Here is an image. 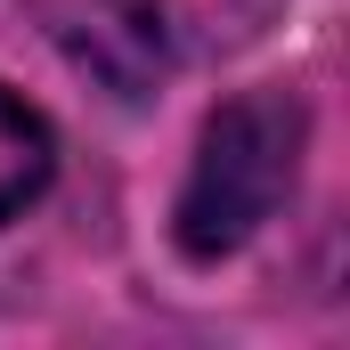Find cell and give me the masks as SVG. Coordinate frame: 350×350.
Listing matches in <instances>:
<instances>
[{"label":"cell","instance_id":"6da1fadb","mask_svg":"<svg viewBox=\"0 0 350 350\" xmlns=\"http://www.w3.org/2000/svg\"><path fill=\"white\" fill-rule=\"evenodd\" d=\"M301 139H310V114H301L293 90H245V98H228L204 122L196 172H187V196H179V253L187 261L237 253L285 204V187L301 172Z\"/></svg>","mask_w":350,"mask_h":350},{"label":"cell","instance_id":"7a4b0ae2","mask_svg":"<svg viewBox=\"0 0 350 350\" xmlns=\"http://www.w3.org/2000/svg\"><path fill=\"white\" fill-rule=\"evenodd\" d=\"M49 163H57L49 122H41L16 90H0V220H16V212L49 187Z\"/></svg>","mask_w":350,"mask_h":350}]
</instances>
